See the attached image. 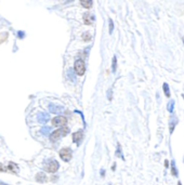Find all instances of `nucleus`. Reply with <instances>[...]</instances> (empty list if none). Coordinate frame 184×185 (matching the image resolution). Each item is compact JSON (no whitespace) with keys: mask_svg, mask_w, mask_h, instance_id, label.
<instances>
[{"mask_svg":"<svg viewBox=\"0 0 184 185\" xmlns=\"http://www.w3.org/2000/svg\"><path fill=\"white\" fill-rule=\"evenodd\" d=\"M68 132H69V129L67 127L59 128L58 130L53 131L50 134V141L51 142H56V141H59L60 139L63 138V136H65L66 134H68Z\"/></svg>","mask_w":184,"mask_h":185,"instance_id":"nucleus-1","label":"nucleus"},{"mask_svg":"<svg viewBox=\"0 0 184 185\" xmlns=\"http://www.w3.org/2000/svg\"><path fill=\"white\" fill-rule=\"evenodd\" d=\"M59 168H60V165L59 162L55 160V159H47L45 161V169L46 171L50 172V173H55L58 171Z\"/></svg>","mask_w":184,"mask_h":185,"instance_id":"nucleus-2","label":"nucleus"},{"mask_svg":"<svg viewBox=\"0 0 184 185\" xmlns=\"http://www.w3.org/2000/svg\"><path fill=\"white\" fill-rule=\"evenodd\" d=\"M74 69L76 71V74L78 76H82L86 71V65H84V62L82 60H76L75 64H74Z\"/></svg>","mask_w":184,"mask_h":185,"instance_id":"nucleus-3","label":"nucleus"},{"mask_svg":"<svg viewBox=\"0 0 184 185\" xmlns=\"http://www.w3.org/2000/svg\"><path fill=\"white\" fill-rule=\"evenodd\" d=\"M59 154H60V157L62 158V160H64L66 162H68L71 159V157H73V153H71V149L69 147L62 148Z\"/></svg>","mask_w":184,"mask_h":185,"instance_id":"nucleus-4","label":"nucleus"},{"mask_svg":"<svg viewBox=\"0 0 184 185\" xmlns=\"http://www.w3.org/2000/svg\"><path fill=\"white\" fill-rule=\"evenodd\" d=\"M66 124H67V119H66V117L62 116V115H59V116L54 117V118L52 119V124L54 126V127H65Z\"/></svg>","mask_w":184,"mask_h":185,"instance_id":"nucleus-5","label":"nucleus"},{"mask_svg":"<svg viewBox=\"0 0 184 185\" xmlns=\"http://www.w3.org/2000/svg\"><path fill=\"white\" fill-rule=\"evenodd\" d=\"M82 138H84V132H82V130H79V131H77V132H75L73 134V141H74V143H76V144H80Z\"/></svg>","mask_w":184,"mask_h":185,"instance_id":"nucleus-6","label":"nucleus"},{"mask_svg":"<svg viewBox=\"0 0 184 185\" xmlns=\"http://www.w3.org/2000/svg\"><path fill=\"white\" fill-rule=\"evenodd\" d=\"M178 122H179V120H178V118H176V116L170 117V121H169V131H170V134L173 132V130Z\"/></svg>","mask_w":184,"mask_h":185,"instance_id":"nucleus-7","label":"nucleus"},{"mask_svg":"<svg viewBox=\"0 0 184 185\" xmlns=\"http://www.w3.org/2000/svg\"><path fill=\"white\" fill-rule=\"evenodd\" d=\"M84 24H87V25H91V24L94 22V16L92 15L91 13H86L84 15Z\"/></svg>","mask_w":184,"mask_h":185,"instance_id":"nucleus-8","label":"nucleus"},{"mask_svg":"<svg viewBox=\"0 0 184 185\" xmlns=\"http://www.w3.org/2000/svg\"><path fill=\"white\" fill-rule=\"evenodd\" d=\"M36 181L38 183H45L48 181L47 179V175L43 173V172H39V173H37L36 174Z\"/></svg>","mask_w":184,"mask_h":185,"instance_id":"nucleus-9","label":"nucleus"},{"mask_svg":"<svg viewBox=\"0 0 184 185\" xmlns=\"http://www.w3.org/2000/svg\"><path fill=\"white\" fill-rule=\"evenodd\" d=\"M49 107H50V111H52V113H60V111H63V107H62V106H56V105L50 104Z\"/></svg>","mask_w":184,"mask_h":185,"instance_id":"nucleus-10","label":"nucleus"},{"mask_svg":"<svg viewBox=\"0 0 184 185\" xmlns=\"http://www.w3.org/2000/svg\"><path fill=\"white\" fill-rule=\"evenodd\" d=\"M9 170H10L11 172H13V173H17L18 171V166L16 164H14V162H10L8 166Z\"/></svg>","mask_w":184,"mask_h":185,"instance_id":"nucleus-11","label":"nucleus"},{"mask_svg":"<svg viewBox=\"0 0 184 185\" xmlns=\"http://www.w3.org/2000/svg\"><path fill=\"white\" fill-rule=\"evenodd\" d=\"M92 1L91 0H80V5L84 7V8H87V9H90L92 7Z\"/></svg>","mask_w":184,"mask_h":185,"instance_id":"nucleus-12","label":"nucleus"},{"mask_svg":"<svg viewBox=\"0 0 184 185\" xmlns=\"http://www.w3.org/2000/svg\"><path fill=\"white\" fill-rule=\"evenodd\" d=\"M171 173H172L174 177H178V175H179V172H178V170H176V161H174V160L171 161Z\"/></svg>","mask_w":184,"mask_h":185,"instance_id":"nucleus-13","label":"nucleus"},{"mask_svg":"<svg viewBox=\"0 0 184 185\" xmlns=\"http://www.w3.org/2000/svg\"><path fill=\"white\" fill-rule=\"evenodd\" d=\"M163 91H165V94H166V96L167 98H170V89H169V86H168V83H163Z\"/></svg>","mask_w":184,"mask_h":185,"instance_id":"nucleus-14","label":"nucleus"},{"mask_svg":"<svg viewBox=\"0 0 184 185\" xmlns=\"http://www.w3.org/2000/svg\"><path fill=\"white\" fill-rule=\"evenodd\" d=\"M173 108H174V101L173 100H170V102L168 103V111L170 113L173 111Z\"/></svg>","mask_w":184,"mask_h":185,"instance_id":"nucleus-15","label":"nucleus"},{"mask_svg":"<svg viewBox=\"0 0 184 185\" xmlns=\"http://www.w3.org/2000/svg\"><path fill=\"white\" fill-rule=\"evenodd\" d=\"M82 39H84V41H89V40H91V35L88 34V33H84V34L82 35Z\"/></svg>","mask_w":184,"mask_h":185,"instance_id":"nucleus-16","label":"nucleus"},{"mask_svg":"<svg viewBox=\"0 0 184 185\" xmlns=\"http://www.w3.org/2000/svg\"><path fill=\"white\" fill-rule=\"evenodd\" d=\"M116 68H117V58L114 56V58H113V71H116Z\"/></svg>","mask_w":184,"mask_h":185,"instance_id":"nucleus-17","label":"nucleus"},{"mask_svg":"<svg viewBox=\"0 0 184 185\" xmlns=\"http://www.w3.org/2000/svg\"><path fill=\"white\" fill-rule=\"evenodd\" d=\"M113 29H114V24H113V21L109 20V34L113 33Z\"/></svg>","mask_w":184,"mask_h":185,"instance_id":"nucleus-18","label":"nucleus"},{"mask_svg":"<svg viewBox=\"0 0 184 185\" xmlns=\"http://www.w3.org/2000/svg\"><path fill=\"white\" fill-rule=\"evenodd\" d=\"M0 171H5V168H3V166L1 164H0Z\"/></svg>","mask_w":184,"mask_h":185,"instance_id":"nucleus-19","label":"nucleus"},{"mask_svg":"<svg viewBox=\"0 0 184 185\" xmlns=\"http://www.w3.org/2000/svg\"><path fill=\"white\" fill-rule=\"evenodd\" d=\"M165 166H166V168H168V166H169V162H168V160H166V161H165Z\"/></svg>","mask_w":184,"mask_h":185,"instance_id":"nucleus-20","label":"nucleus"},{"mask_svg":"<svg viewBox=\"0 0 184 185\" xmlns=\"http://www.w3.org/2000/svg\"><path fill=\"white\" fill-rule=\"evenodd\" d=\"M104 174H105V173H104V170H101V177H104Z\"/></svg>","mask_w":184,"mask_h":185,"instance_id":"nucleus-21","label":"nucleus"},{"mask_svg":"<svg viewBox=\"0 0 184 185\" xmlns=\"http://www.w3.org/2000/svg\"><path fill=\"white\" fill-rule=\"evenodd\" d=\"M0 185H7V184H5V183H2V182H0Z\"/></svg>","mask_w":184,"mask_h":185,"instance_id":"nucleus-22","label":"nucleus"},{"mask_svg":"<svg viewBox=\"0 0 184 185\" xmlns=\"http://www.w3.org/2000/svg\"><path fill=\"white\" fill-rule=\"evenodd\" d=\"M178 185H182V183H181V182H180V181H179V182H178Z\"/></svg>","mask_w":184,"mask_h":185,"instance_id":"nucleus-23","label":"nucleus"},{"mask_svg":"<svg viewBox=\"0 0 184 185\" xmlns=\"http://www.w3.org/2000/svg\"><path fill=\"white\" fill-rule=\"evenodd\" d=\"M182 40H183V43H184V37H182Z\"/></svg>","mask_w":184,"mask_h":185,"instance_id":"nucleus-24","label":"nucleus"},{"mask_svg":"<svg viewBox=\"0 0 184 185\" xmlns=\"http://www.w3.org/2000/svg\"><path fill=\"white\" fill-rule=\"evenodd\" d=\"M183 99H184V95H183Z\"/></svg>","mask_w":184,"mask_h":185,"instance_id":"nucleus-25","label":"nucleus"},{"mask_svg":"<svg viewBox=\"0 0 184 185\" xmlns=\"http://www.w3.org/2000/svg\"><path fill=\"white\" fill-rule=\"evenodd\" d=\"M183 161H184V160H183Z\"/></svg>","mask_w":184,"mask_h":185,"instance_id":"nucleus-26","label":"nucleus"}]
</instances>
